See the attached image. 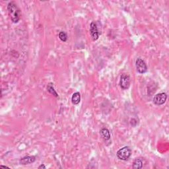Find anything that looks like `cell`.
<instances>
[{
	"mask_svg": "<svg viewBox=\"0 0 169 169\" xmlns=\"http://www.w3.org/2000/svg\"><path fill=\"white\" fill-rule=\"evenodd\" d=\"M7 9L11 21L13 23H17L21 17V11L17 5L14 2H11L7 4Z\"/></svg>",
	"mask_w": 169,
	"mask_h": 169,
	"instance_id": "cell-1",
	"label": "cell"
},
{
	"mask_svg": "<svg viewBox=\"0 0 169 169\" xmlns=\"http://www.w3.org/2000/svg\"><path fill=\"white\" fill-rule=\"evenodd\" d=\"M100 134L102 137V139L105 141H109L110 140V133L108 128H102L100 130Z\"/></svg>",
	"mask_w": 169,
	"mask_h": 169,
	"instance_id": "cell-8",
	"label": "cell"
},
{
	"mask_svg": "<svg viewBox=\"0 0 169 169\" xmlns=\"http://www.w3.org/2000/svg\"><path fill=\"white\" fill-rule=\"evenodd\" d=\"M81 102V94L79 92H75L71 97V102L73 105H78Z\"/></svg>",
	"mask_w": 169,
	"mask_h": 169,
	"instance_id": "cell-10",
	"label": "cell"
},
{
	"mask_svg": "<svg viewBox=\"0 0 169 169\" xmlns=\"http://www.w3.org/2000/svg\"><path fill=\"white\" fill-rule=\"evenodd\" d=\"M38 168H39V169H40V168H44V169H45V168H47V167H46L44 164H40V166L38 167Z\"/></svg>",
	"mask_w": 169,
	"mask_h": 169,
	"instance_id": "cell-13",
	"label": "cell"
},
{
	"mask_svg": "<svg viewBox=\"0 0 169 169\" xmlns=\"http://www.w3.org/2000/svg\"><path fill=\"white\" fill-rule=\"evenodd\" d=\"M89 31L92 40L93 41L97 40L101 35V33L99 32L97 24L95 22H92L91 23Z\"/></svg>",
	"mask_w": 169,
	"mask_h": 169,
	"instance_id": "cell-4",
	"label": "cell"
},
{
	"mask_svg": "<svg viewBox=\"0 0 169 169\" xmlns=\"http://www.w3.org/2000/svg\"><path fill=\"white\" fill-rule=\"evenodd\" d=\"M167 99V95L165 93H160L155 95L153 98V102L157 106L163 105Z\"/></svg>",
	"mask_w": 169,
	"mask_h": 169,
	"instance_id": "cell-6",
	"label": "cell"
},
{
	"mask_svg": "<svg viewBox=\"0 0 169 169\" xmlns=\"http://www.w3.org/2000/svg\"><path fill=\"white\" fill-rule=\"evenodd\" d=\"M144 159L142 158V157H138L134 160L133 163V168L135 169H138V168H141L143 166L144 164Z\"/></svg>",
	"mask_w": 169,
	"mask_h": 169,
	"instance_id": "cell-9",
	"label": "cell"
},
{
	"mask_svg": "<svg viewBox=\"0 0 169 169\" xmlns=\"http://www.w3.org/2000/svg\"><path fill=\"white\" fill-rule=\"evenodd\" d=\"M131 84V79L130 76L128 74H123L121 75L120 78V82L119 84L123 90L128 89Z\"/></svg>",
	"mask_w": 169,
	"mask_h": 169,
	"instance_id": "cell-3",
	"label": "cell"
},
{
	"mask_svg": "<svg viewBox=\"0 0 169 169\" xmlns=\"http://www.w3.org/2000/svg\"><path fill=\"white\" fill-rule=\"evenodd\" d=\"M36 160V157L35 156H25L22 157L20 160H19V163L22 165H26L29 164H31L35 162Z\"/></svg>",
	"mask_w": 169,
	"mask_h": 169,
	"instance_id": "cell-7",
	"label": "cell"
},
{
	"mask_svg": "<svg viewBox=\"0 0 169 169\" xmlns=\"http://www.w3.org/2000/svg\"><path fill=\"white\" fill-rule=\"evenodd\" d=\"M0 167H3V168H9V167H7V166H3V165H1V166H0Z\"/></svg>",
	"mask_w": 169,
	"mask_h": 169,
	"instance_id": "cell-14",
	"label": "cell"
},
{
	"mask_svg": "<svg viewBox=\"0 0 169 169\" xmlns=\"http://www.w3.org/2000/svg\"><path fill=\"white\" fill-rule=\"evenodd\" d=\"M136 67L137 71L140 74H144L147 71L148 68L145 61L141 58H137L136 61Z\"/></svg>",
	"mask_w": 169,
	"mask_h": 169,
	"instance_id": "cell-5",
	"label": "cell"
},
{
	"mask_svg": "<svg viewBox=\"0 0 169 169\" xmlns=\"http://www.w3.org/2000/svg\"><path fill=\"white\" fill-rule=\"evenodd\" d=\"M132 155V149L128 146H125L119 149L116 153L118 158L122 160H128Z\"/></svg>",
	"mask_w": 169,
	"mask_h": 169,
	"instance_id": "cell-2",
	"label": "cell"
},
{
	"mask_svg": "<svg viewBox=\"0 0 169 169\" xmlns=\"http://www.w3.org/2000/svg\"><path fill=\"white\" fill-rule=\"evenodd\" d=\"M58 36H59V38L61 40V41H62L64 42H66L67 40V38H68V36H67V34L66 32H64V31H60L59 33V34H58Z\"/></svg>",
	"mask_w": 169,
	"mask_h": 169,
	"instance_id": "cell-12",
	"label": "cell"
},
{
	"mask_svg": "<svg viewBox=\"0 0 169 169\" xmlns=\"http://www.w3.org/2000/svg\"><path fill=\"white\" fill-rule=\"evenodd\" d=\"M53 83H49L48 85H47V91L49 92L50 93L51 95H53L55 97H56V98H57L58 97V94L57 93V92H56V91L55 90V89H54V87H53Z\"/></svg>",
	"mask_w": 169,
	"mask_h": 169,
	"instance_id": "cell-11",
	"label": "cell"
}]
</instances>
